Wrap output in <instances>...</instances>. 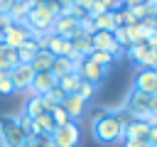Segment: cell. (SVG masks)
<instances>
[{
    "mask_svg": "<svg viewBox=\"0 0 157 147\" xmlns=\"http://www.w3.org/2000/svg\"><path fill=\"white\" fill-rule=\"evenodd\" d=\"M123 127H125V120L120 115H115V113H98L93 118V125H91L93 137L98 142H103V145L118 142L123 137Z\"/></svg>",
    "mask_w": 157,
    "mask_h": 147,
    "instance_id": "6da1fadb",
    "label": "cell"
},
{
    "mask_svg": "<svg viewBox=\"0 0 157 147\" xmlns=\"http://www.w3.org/2000/svg\"><path fill=\"white\" fill-rule=\"evenodd\" d=\"M25 140H27V132L20 125V118H15V115L0 118V142H2V147H22Z\"/></svg>",
    "mask_w": 157,
    "mask_h": 147,
    "instance_id": "7a4b0ae2",
    "label": "cell"
},
{
    "mask_svg": "<svg viewBox=\"0 0 157 147\" xmlns=\"http://www.w3.org/2000/svg\"><path fill=\"white\" fill-rule=\"evenodd\" d=\"M54 20H56V15L42 2V5H37V7H29V12H27V17H25V24L29 27L32 34H44V32H52Z\"/></svg>",
    "mask_w": 157,
    "mask_h": 147,
    "instance_id": "3957f363",
    "label": "cell"
},
{
    "mask_svg": "<svg viewBox=\"0 0 157 147\" xmlns=\"http://www.w3.org/2000/svg\"><path fill=\"white\" fill-rule=\"evenodd\" d=\"M52 137V147H76L78 140H81V130H78V123L71 120L61 127H54V132L49 135Z\"/></svg>",
    "mask_w": 157,
    "mask_h": 147,
    "instance_id": "277c9868",
    "label": "cell"
},
{
    "mask_svg": "<svg viewBox=\"0 0 157 147\" xmlns=\"http://www.w3.org/2000/svg\"><path fill=\"white\" fill-rule=\"evenodd\" d=\"M150 98L152 96H145V93H140V91H130L128 93V98H125V105H123V110L132 118V120H142L145 115H150Z\"/></svg>",
    "mask_w": 157,
    "mask_h": 147,
    "instance_id": "5b68a950",
    "label": "cell"
},
{
    "mask_svg": "<svg viewBox=\"0 0 157 147\" xmlns=\"http://www.w3.org/2000/svg\"><path fill=\"white\" fill-rule=\"evenodd\" d=\"M29 37H32V32H29V27H27L25 22H12V24L2 32V47H7V49H17V47L25 44Z\"/></svg>",
    "mask_w": 157,
    "mask_h": 147,
    "instance_id": "8992f818",
    "label": "cell"
},
{
    "mask_svg": "<svg viewBox=\"0 0 157 147\" xmlns=\"http://www.w3.org/2000/svg\"><path fill=\"white\" fill-rule=\"evenodd\" d=\"M105 71H108V69L98 66V64H96V61H91L88 56H86V59H83V64L76 69L78 78H81V81H86V83H91V86H98V83L105 78Z\"/></svg>",
    "mask_w": 157,
    "mask_h": 147,
    "instance_id": "52a82bcc",
    "label": "cell"
},
{
    "mask_svg": "<svg viewBox=\"0 0 157 147\" xmlns=\"http://www.w3.org/2000/svg\"><path fill=\"white\" fill-rule=\"evenodd\" d=\"M78 29H81L78 27V17H74V15H59L54 20V24H52V34L64 37V39H71Z\"/></svg>",
    "mask_w": 157,
    "mask_h": 147,
    "instance_id": "ba28073f",
    "label": "cell"
},
{
    "mask_svg": "<svg viewBox=\"0 0 157 147\" xmlns=\"http://www.w3.org/2000/svg\"><path fill=\"white\" fill-rule=\"evenodd\" d=\"M10 78L15 83V93L17 91H29V86L34 81V69L29 64H17L15 69H10Z\"/></svg>",
    "mask_w": 157,
    "mask_h": 147,
    "instance_id": "9c48e42d",
    "label": "cell"
},
{
    "mask_svg": "<svg viewBox=\"0 0 157 147\" xmlns=\"http://www.w3.org/2000/svg\"><path fill=\"white\" fill-rule=\"evenodd\" d=\"M135 91L145 96H157V69H140L135 76Z\"/></svg>",
    "mask_w": 157,
    "mask_h": 147,
    "instance_id": "30bf717a",
    "label": "cell"
},
{
    "mask_svg": "<svg viewBox=\"0 0 157 147\" xmlns=\"http://www.w3.org/2000/svg\"><path fill=\"white\" fill-rule=\"evenodd\" d=\"M52 88H56V76H54L52 71H39V74H34V81H32V86H29L32 96H47Z\"/></svg>",
    "mask_w": 157,
    "mask_h": 147,
    "instance_id": "8fae6325",
    "label": "cell"
},
{
    "mask_svg": "<svg viewBox=\"0 0 157 147\" xmlns=\"http://www.w3.org/2000/svg\"><path fill=\"white\" fill-rule=\"evenodd\" d=\"M52 56H69L71 51H74V47H71V39H64V37H56V34H52L49 32V39H47V47H44Z\"/></svg>",
    "mask_w": 157,
    "mask_h": 147,
    "instance_id": "7c38bea8",
    "label": "cell"
},
{
    "mask_svg": "<svg viewBox=\"0 0 157 147\" xmlns=\"http://www.w3.org/2000/svg\"><path fill=\"white\" fill-rule=\"evenodd\" d=\"M147 132H150V125L145 120H132L130 118L125 123V127H123V137L125 140H145Z\"/></svg>",
    "mask_w": 157,
    "mask_h": 147,
    "instance_id": "4fadbf2b",
    "label": "cell"
},
{
    "mask_svg": "<svg viewBox=\"0 0 157 147\" xmlns=\"http://www.w3.org/2000/svg\"><path fill=\"white\" fill-rule=\"evenodd\" d=\"M61 108L66 110V115H69L71 120H78V118L83 115V110H86V100H81L78 96L69 93V96H64V100H61Z\"/></svg>",
    "mask_w": 157,
    "mask_h": 147,
    "instance_id": "5bb4252c",
    "label": "cell"
},
{
    "mask_svg": "<svg viewBox=\"0 0 157 147\" xmlns=\"http://www.w3.org/2000/svg\"><path fill=\"white\" fill-rule=\"evenodd\" d=\"M52 132H54V120H52L49 113H42L39 118L29 120V130H27V135H52Z\"/></svg>",
    "mask_w": 157,
    "mask_h": 147,
    "instance_id": "9a60e30c",
    "label": "cell"
},
{
    "mask_svg": "<svg viewBox=\"0 0 157 147\" xmlns=\"http://www.w3.org/2000/svg\"><path fill=\"white\" fill-rule=\"evenodd\" d=\"M42 113H49L47 105H44V100H42V96H32V93H29V98L25 100V118H27V120H34V118H39Z\"/></svg>",
    "mask_w": 157,
    "mask_h": 147,
    "instance_id": "2e32d148",
    "label": "cell"
},
{
    "mask_svg": "<svg viewBox=\"0 0 157 147\" xmlns=\"http://www.w3.org/2000/svg\"><path fill=\"white\" fill-rule=\"evenodd\" d=\"M15 51H17V61H20V64H29V61L37 56L39 44H37V39H34V37H29V39H27L25 44H20Z\"/></svg>",
    "mask_w": 157,
    "mask_h": 147,
    "instance_id": "e0dca14e",
    "label": "cell"
},
{
    "mask_svg": "<svg viewBox=\"0 0 157 147\" xmlns=\"http://www.w3.org/2000/svg\"><path fill=\"white\" fill-rule=\"evenodd\" d=\"M52 64H54V56H52L47 49H39L37 56L29 61V66L34 69V74H39V71H52Z\"/></svg>",
    "mask_w": 157,
    "mask_h": 147,
    "instance_id": "ac0fdd59",
    "label": "cell"
},
{
    "mask_svg": "<svg viewBox=\"0 0 157 147\" xmlns=\"http://www.w3.org/2000/svg\"><path fill=\"white\" fill-rule=\"evenodd\" d=\"M78 83H81V78H78V74H76V71H71V74H66V76L56 78V88H59L64 96H69V93H76Z\"/></svg>",
    "mask_w": 157,
    "mask_h": 147,
    "instance_id": "d6986e66",
    "label": "cell"
},
{
    "mask_svg": "<svg viewBox=\"0 0 157 147\" xmlns=\"http://www.w3.org/2000/svg\"><path fill=\"white\" fill-rule=\"evenodd\" d=\"M125 51H128V59H130L135 66H142L145 59H147V54H150V49H147L145 44H130Z\"/></svg>",
    "mask_w": 157,
    "mask_h": 147,
    "instance_id": "ffe728a7",
    "label": "cell"
},
{
    "mask_svg": "<svg viewBox=\"0 0 157 147\" xmlns=\"http://www.w3.org/2000/svg\"><path fill=\"white\" fill-rule=\"evenodd\" d=\"M71 71H74V64H71L69 56H54L52 74H54L56 78H61V76H66V74H71Z\"/></svg>",
    "mask_w": 157,
    "mask_h": 147,
    "instance_id": "44dd1931",
    "label": "cell"
},
{
    "mask_svg": "<svg viewBox=\"0 0 157 147\" xmlns=\"http://www.w3.org/2000/svg\"><path fill=\"white\" fill-rule=\"evenodd\" d=\"M27 12H29V5L27 2H10V7H7V15H10L12 22H25Z\"/></svg>",
    "mask_w": 157,
    "mask_h": 147,
    "instance_id": "7402d4cb",
    "label": "cell"
},
{
    "mask_svg": "<svg viewBox=\"0 0 157 147\" xmlns=\"http://www.w3.org/2000/svg\"><path fill=\"white\" fill-rule=\"evenodd\" d=\"M88 59H91V61H96V64H98V66H103V69H108V66L115 61V56H113L110 51H96V49L88 54Z\"/></svg>",
    "mask_w": 157,
    "mask_h": 147,
    "instance_id": "603a6c76",
    "label": "cell"
},
{
    "mask_svg": "<svg viewBox=\"0 0 157 147\" xmlns=\"http://www.w3.org/2000/svg\"><path fill=\"white\" fill-rule=\"evenodd\" d=\"M49 115H52V120H54V127H61V125H66V123H71V118L66 115V110H64L61 105H56V108H52V110H49Z\"/></svg>",
    "mask_w": 157,
    "mask_h": 147,
    "instance_id": "cb8c5ba5",
    "label": "cell"
},
{
    "mask_svg": "<svg viewBox=\"0 0 157 147\" xmlns=\"http://www.w3.org/2000/svg\"><path fill=\"white\" fill-rule=\"evenodd\" d=\"M15 93V83L10 78V71H0V96H12Z\"/></svg>",
    "mask_w": 157,
    "mask_h": 147,
    "instance_id": "d4e9b609",
    "label": "cell"
},
{
    "mask_svg": "<svg viewBox=\"0 0 157 147\" xmlns=\"http://www.w3.org/2000/svg\"><path fill=\"white\" fill-rule=\"evenodd\" d=\"M113 39H115V44L125 51L128 47H130V37H128V32H125V27H115L113 29Z\"/></svg>",
    "mask_w": 157,
    "mask_h": 147,
    "instance_id": "484cf974",
    "label": "cell"
},
{
    "mask_svg": "<svg viewBox=\"0 0 157 147\" xmlns=\"http://www.w3.org/2000/svg\"><path fill=\"white\" fill-rule=\"evenodd\" d=\"M93 93H96V86H91V83H86V81H81L74 96H78L81 100H86V103H88V100L93 98Z\"/></svg>",
    "mask_w": 157,
    "mask_h": 147,
    "instance_id": "4316f807",
    "label": "cell"
},
{
    "mask_svg": "<svg viewBox=\"0 0 157 147\" xmlns=\"http://www.w3.org/2000/svg\"><path fill=\"white\" fill-rule=\"evenodd\" d=\"M0 71H10V64H7V47L0 44Z\"/></svg>",
    "mask_w": 157,
    "mask_h": 147,
    "instance_id": "83f0119b",
    "label": "cell"
},
{
    "mask_svg": "<svg viewBox=\"0 0 157 147\" xmlns=\"http://www.w3.org/2000/svg\"><path fill=\"white\" fill-rule=\"evenodd\" d=\"M145 140H147V145H150V147H157V125H155V127H150V132H147V137H145Z\"/></svg>",
    "mask_w": 157,
    "mask_h": 147,
    "instance_id": "f1b7e54d",
    "label": "cell"
},
{
    "mask_svg": "<svg viewBox=\"0 0 157 147\" xmlns=\"http://www.w3.org/2000/svg\"><path fill=\"white\" fill-rule=\"evenodd\" d=\"M10 24H12V20H10V15H7V12H2V15H0V32H5V29H7Z\"/></svg>",
    "mask_w": 157,
    "mask_h": 147,
    "instance_id": "f546056e",
    "label": "cell"
},
{
    "mask_svg": "<svg viewBox=\"0 0 157 147\" xmlns=\"http://www.w3.org/2000/svg\"><path fill=\"white\" fill-rule=\"evenodd\" d=\"M145 47H147V49H152V51H157V32H152V34L147 37V42H145Z\"/></svg>",
    "mask_w": 157,
    "mask_h": 147,
    "instance_id": "4dcf8cb0",
    "label": "cell"
},
{
    "mask_svg": "<svg viewBox=\"0 0 157 147\" xmlns=\"http://www.w3.org/2000/svg\"><path fill=\"white\" fill-rule=\"evenodd\" d=\"M125 147H150L147 140H125Z\"/></svg>",
    "mask_w": 157,
    "mask_h": 147,
    "instance_id": "1f68e13d",
    "label": "cell"
},
{
    "mask_svg": "<svg viewBox=\"0 0 157 147\" xmlns=\"http://www.w3.org/2000/svg\"><path fill=\"white\" fill-rule=\"evenodd\" d=\"M150 113H152V115H157V96H152V98H150Z\"/></svg>",
    "mask_w": 157,
    "mask_h": 147,
    "instance_id": "d6a6232c",
    "label": "cell"
},
{
    "mask_svg": "<svg viewBox=\"0 0 157 147\" xmlns=\"http://www.w3.org/2000/svg\"><path fill=\"white\" fill-rule=\"evenodd\" d=\"M7 7H10V0H0V15L7 12Z\"/></svg>",
    "mask_w": 157,
    "mask_h": 147,
    "instance_id": "836d02e7",
    "label": "cell"
},
{
    "mask_svg": "<svg viewBox=\"0 0 157 147\" xmlns=\"http://www.w3.org/2000/svg\"><path fill=\"white\" fill-rule=\"evenodd\" d=\"M10 2H27V0H10Z\"/></svg>",
    "mask_w": 157,
    "mask_h": 147,
    "instance_id": "e575fe53",
    "label": "cell"
},
{
    "mask_svg": "<svg viewBox=\"0 0 157 147\" xmlns=\"http://www.w3.org/2000/svg\"><path fill=\"white\" fill-rule=\"evenodd\" d=\"M0 44H2V32H0Z\"/></svg>",
    "mask_w": 157,
    "mask_h": 147,
    "instance_id": "d590c367",
    "label": "cell"
}]
</instances>
